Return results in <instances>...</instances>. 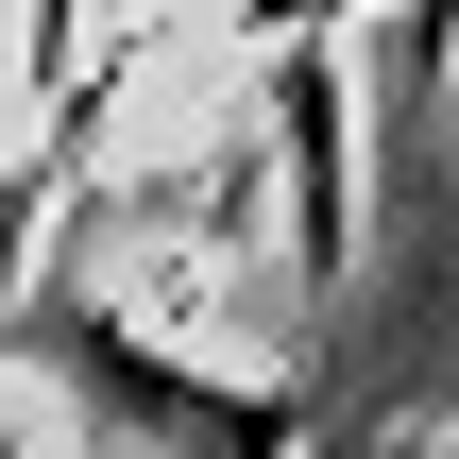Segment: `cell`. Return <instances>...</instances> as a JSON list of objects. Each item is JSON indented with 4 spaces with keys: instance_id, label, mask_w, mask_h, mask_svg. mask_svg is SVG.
Masks as SVG:
<instances>
[{
    "instance_id": "cell-1",
    "label": "cell",
    "mask_w": 459,
    "mask_h": 459,
    "mask_svg": "<svg viewBox=\"0 0 459 459\" xmlns=\"http://www.w3.org/2000/svg\"><path fill=\"white\" fill-rule=\"evenodd\" d=\"M0 459H85V409H68L34 358H0Z\"/></svg>"
}]
</instances>
